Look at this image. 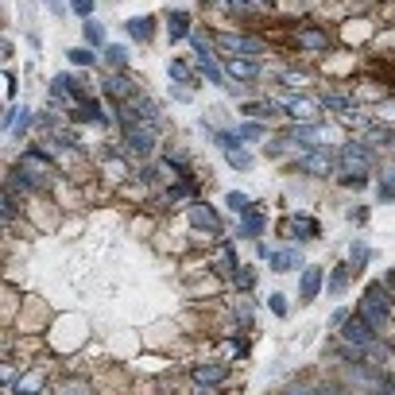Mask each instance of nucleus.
Wrapping results in <instances>:
<instances>
[{"label":"nucleus","instance_id":"obj_11","mask_svg":"<svg viewBox=\"0 0 395 395\" xmlns=\"http://www.w3.org/2000/svg\"><path fill=\"white\" fill-rule=\"evenodd\" d=\"M264 225H267V221H264V213H260L256 206H248V209H244V225H240V237L256 240L260 233H264Z\"/></svg>","mask_w":395,"mask_h":395},{"label":"nucleus","instance_id":"obj_3","mask_svg":"<svg viewBox=\"0 0 395 395\" xmlns=\"http://www.w3.org/2000/svg\"><path fill=\"white\" fill-rule=\"evenodd\" d=\"M291 39H295L302 50H329V35L318 28V23H298Z\"/></svg>","mask_w":395,"mask_h":395},{"label":"nucleus","instance_id":"obj_30","mask_svg":"<svg viewBox=\"0 0 395 395\" xmlns=\"http://www.w3.org/2000/svg\"><path fill=\"white\" fill-rule=\"evenodd\" d=\"M70 62H74V66H89V62H93V50H89V47H74V50H70Z\"/></svg>","mask_w":395,"mask_h":395},{"label":"nucleus","instance_id":"obj_37","mask_svg":"<svg viewBox=\"0 0 395 395\" xmlns=\"http://www.w3.org/2000/svg\"><path fill=\"white\" fill-rule=\"evenodd\" d=\"M16 209H20L16 206V198H12L8 186H4V221H16Z\"/></svg>","mask_w":395,"mask_h":395},{"label":"nucleus","instance_id":"obj_24","mask_svg":"<svg viewBox=\"0 0 395 395\" xmlns=\"http://www.w3.org/2000/svg\"><path fill=\"white\" fill-rule=\"evenodd\" d=\"M380 202H395V171L380 175Z\"/></svg>","mask_w":395,"mask_h":395},{"label":"nucleus","instance_id":"obj_27","mask_svg":"<svg viewBox=\"0 0 395 395\" xmlns=\"http://www.w3.org/2000/svg\"><path fill=\"white\" fill-rule=\"evenodd\" d=\"M105 59H109V66H124V62H128V50L120 47V43H113V47H105Z\"/></svg>","mask_w":395,"mask_h":395},{"label":"nucleus","instance_id":"obj_39","mask_svg":"<svg viewBox=\"0 0 395 395\" xmlns=\"http://www.w3.org/2000/svg\"><path fill=\"white\" fill-rule=\"evenodd\" d=\"M70 8L78 12V16H89V12H93V0H70Z\"/></svg>","mask_w":395,"mask_h":395},{"label":"nucleus","instance_id":"obj_10","mask_svg":"<svg viewBox=\"0 0 395 395\" xmlns=\"http://www.w3.org/2000/svg\"><path fill=\"white\" fill-rule=\"evenodd\" d=\"M322 229H318L314 218H291V237L298 240V244H307V240H314Z\"/></svg>","mask_w":395,"mask_h":395},{"label":"nucleus","instance_id":"obj_21","mask_svg":"<svg viewBox=\"0 0 395 395\" xmlns=\"http://www.w3.org/2000/svg\"><path fill=\"white\" fill-rule=\"evenodd\" d=\"M213 139H218V148L225 151V159L237 155V151H244V148H240V132H218Z\"/></svg>","mask_w":395,"mask_h":395},{"label":"nucleus","instance_id":"obj_38","mask_svg":"<svg viewBox=\"0 0 395 395\" xmlns=\"http://www.w3.org/2000/svg\"><path fill=\"white\" fill-rule=\"evenodd\" d=\"M267 302H271V314H276V318H287V298L283 295H271Z\"/></svg>","mask_w":395,"mask_h":395},{"label":"nucleus","instance_id":"obj_44","mask_svg":"<svg viewBox=\"0 0 395 395\" xmlns=\"http://www.w3.org/2000/svg\"><path fill=\"white\" fill-rule=\"evenodd\" d=\"M392 144H395V139H392Z\"/></svg>","mask_w":395,"mask_h":395},{"label":"nucleus","instance_id":"obj_8","mask_svg":"<svg viewBox=\"0 0 395 395\" xmlns=\"http://www.w3.org/2000/svg\"><path fill=\"white\" fill-rule=\"evenodd\" d=\"M298 171H302V175H318V178H326L329 171H334V159H329L326 151H310L307 159H298Z\"/></svg>","mask_w":395,"mask_h":395},{"label":"nucleus","instance_id":"obj_20","mask_svg":"<svg viewBox=\"0 0 395 395\" xmlns=\"http://www.w3.org/2000/svg\"><path fill=\"white\" fill-rule=\"evenodd\" d=\"M271 271H291V267H298L302 264V256H298L295 248H291V252H271Z\"/></svg>","mask_w":395,"mask_h":395},{"label":"nucleus","instance_id":"obj_36","mask_svg":"<svg viewBox=\"0 0 395 395\" xmlns=\"http://www.w3.org/2000/svg\"><path fill=\"white\" fill-rule=\"evenodd\" d=\"M365 260H368V248L360 244V240H353V271L356 267H365Z\"/></svg>","mask_w":395,"mask_h":395},{"label":"nucleus","instance_id":"obj_29","mask_svg":"<svg viewBox=\"0 0 395 395\" xmlns=\"http://www.w3.org/2000/svg\"><path fill=\"white\" fill-rule=\"evenodd\" d=\"M322 105H329V109H341V113L353 109V105H349V97H341V93H322Z\"/></svg>","mask_w":395,"mask_h":395},{"label":"nucleus","instance_id":"obj_14","mask_svg":"<svg viewBox=\"0 0 395 395\" xmlns=\"http://www.w3.org/2000/svg\"><path fill=\"white\" fill-rule=\"evenodd\" d=\"M74 120H105V109H101V101L81 97L78 105H74Z\"/></svg>","mask_w":395,"mask_h":395},{"label":"nucleus","instance_id":"obj_6","mask_svg":"<svg viewBox=\"0 0 395 395\" xmlns=\"http://www.w3.org/2000/svg\"><path fill=\"white\" fill-rule=\"evenodd\" d=\"M372 334H376V329L368 326L365 318H349V326H345V334H341V337H345L353 349H368V345H372Z\"/></svg>","mask_w":395,"mask_h":395},{"label":"nucleus","instance_id":"obj_35","mask_svg":"<svg viewBox=\"0 0 395 395\" xmlns=\"http://www.w3.org/2000/svg\"><path fill=\"white\" fill-rule=\"evenodd\" d=\"M86 39L93 43V47H101V43H105V28H97V23H86Z\"/></svg>","mask_w":395,"mask_h":395},{"label":"nucleus","instance_id":"obj_1","mask_svg":"<svg viewBox=\"0 0 395 395\" xmlns=\"http://www.w3.org/2000/svg\"><path fill=\"white\" fill-rule=\"evenodd\" d=\"M341 163H345L341 182H345V186H365L368 171H372V151H368L365 144H349V148L341 151Z\"/></svg>","mask_w":395,"mask_h":395},{"label":"nucleus","instance_id":"obj_13","mask_svg":"<svg viewBox=\"0 0 395 395\" xmlns=\"http://www.w3.org/2000/svg\"><path fill=\"white\" fill-rule=\"evenodd\" d=\"M244 113H248V117H267V120H276V117H287V105H276V101H252Z\"/></svg>","mask_w":395,"mask_h":395},{"label":"nucleus","instance_id":"obj_22","mask_svg":"<svg viewBox=\"0 0 395 395\" xmlns=\"http://www.w3.org/2000/svg\"><path fill=\"white\" fill-rule=\"evenodd\" d=\"M151 16H136V20H128V35L132 39H151Z\"/></svg>","mask_w":395,"mask_h":395},{"label":"nucleus","instance_id":"obj_7","mask_svg":"<svg viewBox=\"0 0 395 395\" xmlns=\"http://www.w3.org/2000/svg\"><path fill=\"white\" fill-rule=\"evenodd\" d=\"M190 225H194V229H206V233H218V229H221V218H218V209H213V206L198 202V206H190Z\"/></svg>","mask_w":395,"mask_h":395},{"label":"nucleus","instance_id":"obj_25","mask_svg":"<svg viewBox=\"0 0 395 395\" xmlns=\"http://www.w3.org/2000/svg\"><path fill=\"white\" fill-rule=\"evenodd\" d=\"M318 136H322V132H318L314 124H302V128L291 132V139H295V144H318Z\"/></svg>","mask_w":395,"mask_h":395},{"label":"nucleus","instance_id":"obj_32","mask_svg":"<svg viewBox=\"0 0 395 395\" xmlns=\"http://www.w3.org/2000/svg\"><path fill=\"white\" fill-rule=\"evenodd\" d=\"M225 206L233 209V213H244V209H248V198H244V194H237V190H233V194H225Z\"/></svg>","mask_w":395,"mask_h":395},{"label":"nucleus","instance_id":"obj_34","mask_svg":"<svg viewBox=\"0 0 395 395\" xmlns=\"http://www.w3.org/2000/svg\"><path fill=\"white\" fill-rule=\"evenodd\" d=\"M209 4H218V8H229V12H244V8H252V0H209Z\"/></svg>","mask_w":395,"mask_h":395},{"label":"nucleus","instance_id":"obj_43","mask_svg":"<svg viewBox=\"0 0 395 395\" xmlns=\"http://www.w3.org/2000/svg\"><path fill=\"white\" fill-rule=\"evenodd\" d=\"M252 4H264V8H271V4H276V0H252Z\"/></svg>","mask_w":395,"mask_h":395},{"label":"nucleus","instance_id":"obj_4","mask_svg":"<svg viewBox=\"0 0 395 395\" xmlns=\"http://www.w3.org/2000/svg\"><path fill=\"white\" fill-rule=\"evenodd\" d=\"M218 43H221V50L237 55V59H256V55H264L260 39H248V35H221Z\"/></svg>","mask_w":395,"mask_h":395},{"label":"nucleus","instance_id":"obj_5","mask_svg":"<svg viewBox=\"0 0 395 395\" xmlns=\"http://www.w3.org/2000/svg\"><path fill=\"white\" fill-rule=\"evenodd\" d=\"M20 167H23V175L35 182V186H47L50 178H55V171H50V163L43 155H35V151H28V155L20 159Z\"/></svg>","mask_w":395,"mask_h":395},{"label":"nucleus","instance_id":"obj_9","mask_svg":"<svg viewBox=\"0 0 395 395\" xmlns=\"http://www.w3.org/2000/svg\"><path fill=\"white\" fill-rule=\"evenodd\" d=\"M225 372H229L225 365H194V368H190V380L202 384V387H213V384L225 380Z\"/></svg>","mask_w":395,"mask_h":395},{"label":"nucleus","instance_id":"obj_40","mask_svg":"<svg viewBox=\"0 0 395 395\" xmlns=\"http://www.w3.org/2000/svg\"><path fill=\"white\" fill-rule=\"evenodd\" d=\"M171 78H175V81H186V78H190V70L182 66V62H171Z\"/></svg>","mask_w":395,"mask_h":395},{"label":"nucleus","instance_id":"obj_28","mask_svg":"<svg viewBox=\"0 0 395 395\" xmlns=\"http://www.w3.org/2000/svg\"><path fill=\"white\" fill-rule=\"evenodd\" d=\"M237 287L240 291H252V283H256V267H237Z\"/></svg>","mask_w":395,"mask_h":395},{"label":"nucleus","instance_id":"obj_23","mask_svg":"<svg viewBox=\"0 0 395 395\" xmlns=\"http://www.w3.org/2000/svg\"><path fill=\"white\" fill-rule=\"evenodd\" d=\"M213 271H218V276H237V256H233V248H229V244H225V252L218 256Z\"/></svg>","mask_w":395,"mask_h":395},{"label":"nucleus","instance_id":"obj_31","mask_svg":"<svg viewBox=\"0 0 395 395\" xmlns=\"http://www.w3.org/2000/svg\"><path fill=\"white\" fill-rule=\"evenodd\" d=\"M240 139H264V124H256V120L240 124Z\"/></svg>","mask_w":395,"mask_h":395},{"label":"nucleus","instance_id":"obj_33","mask_svg":"<svg viewBox=\"0 0 395 395\" xmlns=\"http://www.w3.org/2000/svg\"><path fill=\"white\" fill-rule=\"evenodd\" d=\"M365 298H372V302H380V307H392V298H387V291H384L380 283L368 287V295H365Z\"/></svg>","mask_w":395,"mask_h":395},{"label":"nucleus","instance_id":"obj_2","mask_svg":"<svg viewBox=\"0 0 395 395\" xmlns=\"http://www.w3.org/2000/svg\"><path fill=\"white\" fill-rule=\"evenodd\" d=\"M124 144H128V155H136V159L151 155V148H155V124H128L124 128Z\"/></svg>","mask_w":395,"mask_h":395},{"label":"nucleus","instance_id":"obj_16","mask_svg":"<svg viewBox=\"0 0 395 395\" xmlns=\"http://www.w3.org/2000/svg\"><path fill=\"white\" fill-rule=\"evenodd\" d=\"M298 291H302V298H318V291H322V267H307V271H302V287H298Z\"/></svg>","mask_w":395,"mask_h":395},{"label":"nucleus","instance_id":"obj_15","mask_svg":"<svg viewBox=\"0 0 395 395\" xmlns=\"http://www.w3.org/2000/svg\"><path fill=\"white\" fill-rule=\"evenodd\" d=\"M229 74H233V78H240V81H252L260 74V66L256 62H248V59H237V55H233V59H229Z\"/></svg>","mask_w":395,"mask_h":395},{"label":"nucleus","instance_id":"obj_26","mask_svg":"<svg viewBox=\"0 0 395 395\" xmlns=\"http://www.w3.org/2000/svg\"><path fill=\"white\" fill-rule=\"evenodd\" d=\"M349 276H353V267H337L334 279H329V291H334V295H341V291H345V283H349Z\"/></svg>","mask_w":395,"mask_h":395},{"label":"nucleus","instance_id":"obj_18","mask_svg":"<svg viewBox=\"0 0 395 395\" xmlns=\"http://www.w3.org/2000/svg\"><path fill=\"white\" fill-rule=\"evenodd\" d=\"M167 35L171 39H186L190 35V16L186 12H171L167 16Z\"/></svg>","mask_w":395,"mask_h":395},{"label":"nucleus","instance_id":"obj_19","mask_svg":"<svg viewBox=\"0 0 395 395\" xmlns=\"http://www.w3.org/2000/svg\"><path fill=\"white\" fill-rule=\"evenodd\" d=\"M105 93H109L117 105H120V101H132V97H136V89H132L124 78H109V81H105Z\"/></svg>","mask_w":395,"mask_h":395},{"label":"nucleus","instance_id":"obj_17","mask_svg":"<svg viewBox=\"0 0 395 395\" xmlns=\"http://www.w3.org/2000/svg\"><path fill=\"white\" fill-rule=\"evenodd\" d=\"M360 314H365V322L376 329V334H380L384 322H387V307H380V302H372V298H365V310H360Z\"/></svg>","mask_w":395,"mask_h":395},{"label":"nucleus","instance_id":"obj_41","mask_svg":"<svg viewBox=\"0 0 395 395\" xmlns=\"http://www.w3.org/2000/svg\"><path fill=\"white\" fill-rule=\"evenodd\" d=\"M47 8L55 12V16H66V0H47Z\"/></svg>","mask_w":395,"mask_h":395},{"label":"nucleus","instance_id":"obj_42","mask_svg":"<svg viewBox=\"0 0 395 395\" xmlns=\"http://www.w3.org/2000/svg\"><path fill=\"white\" fill-rule=\"evenodd\" d=\"M387 287H392V291H395V267H392V271H387Z\"/></svg>","mask_w":395,"mask_h":395},{"label":"nucleus","instance_id":"obj_12","mask_svg":"<svg viewBox=\"0 0 395 395\" xmlns=\"http://www.w3.org/2000/svg\"><path fill=\"white\" fill-rule=\"evenodd\" d=\"M287 117H295V120H318V105L307 97H291L287 101Z\"/></svg>","mask_w":395,"mask_h":395}]
</instances>
